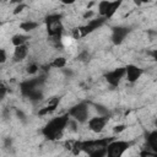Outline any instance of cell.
Here are the masks:
<instances>
[{
    "label": "cell",
    "mask_w": 157,
    "mask_h": 157,
    "mask_svg": "<svg viewBox=\"0 0 157 157\" xmlns=\"http://www.w3.org/2000/svg\"><path fill=\"white\" fill-rule=\"evenodd\" d=\"M59 101H60V98H59V97H54V98H52V99L47 103V105H45V107H43V108H40V109H39L38 115H47V114H49V113L54 112V110L56 109L58 104H59Z\"/></svg>",
    "instance_id": "cell-12"
},
{
    "label": "cell",
    "mask_w": 157,
    "mask_h": 157,
    "mask_svg": "<svg viewBox=\"0 0 157 157\" xmlns=\"http://www.w3.org/2000/svg\"><path fill=\"white\" fill-rule=\"evenodd\" d=\"M42 83H43V78H42V77L29 78V80L23 81V82L20 85V90H21V92H22L23 96H27L29 92H32V91L39 88Z\"/></svg>",
    "instance_id": "cell-7"
},
{
    "label": "cell",
    "mask_w": 157,
    "mask_h": 157,
    "mask_svg": "<svg viewBox=\"0 0 157 157\" xmlns=\"http://www.w3.org/2000/svg\"><path fill=\"white\" fill-rule=\"evenodd\" d=\"M120 4H121V1H110V2H109L108 11H107V15H105V18L112 17V16H113V15L117 12V10L119 9Z\"/></svg>",
    "instance_id": "cell-18"
},
{
    "label": "cell",
    "mask_w": 157,
    "mask_h": 157,
    "mask_svg": "<svg viewBox=\"0 0 157 157\" xmlns=\"http://www.w3.org/2000/svg\"><path fill=\"white\" fill-rule=\"evenodd\" d=\"M49 67H55V69H63L66 65V59L64 56H58L55 59H53V61H50Z\"/></svg>",
    "instance_id": "cell-16"
},
{
    "label": "cell",
    "mask_w": 157,
    "mask_h": 157,
    "mask_svg": "<svg viewBox=\"0 0 157 157\" xmlns=\"http://www.w3.org/2000/svg\"><path fill=\"white\" fill-rule=\"evenodd\" d=\"M67 124H69V114L67 113L55 117L42 129V134L48 140H58L61 137L63 131Z\"/></svg>",
    "instance_id": "cell-1"
},
{
    "label": "cell",
    "mask_w": 157,
    "mask_h": 157,
    "mask_svg": "<svg viewBox=\"0 0 157 157\" xmlns=\"http://www.w3.org/2000/svg\"><path fill=\"white\" fill-rule=\"evenodd\" d=\"M6 59H7V55H6L5 49H1L0 48V64H4L6 61Z\"/></svg>",
    "instance_id": "cell-26"
},
{
    "label": "cell",
    "mask_w": 157,
    "mask_h": 157,
    "mask_svg": "<svg viewBox=\"0 0 157 157\" xmlns=\"http://www.w3.org/2000/svg\"><path fill=\"white\" fill-rule=\"evenodd\" d=\"M131 146V142L123 140H113L107 146L105 157H121L124 152Z\"/></svg>",
    "instance_id": "cell-4"
},
{
    "label": "cell",
    "mask_w": 157,
    "mask_h": 157,
    "mask_svg": "<svg viewBox=\"0 0 157 157\" xmlns=\"http://www.w3.org/2000/svg\"><path fill=\"white\" fill-rule=\"evenodd\" d=\"M29 39V37L28 36H26V34H15L12 38H11V43L15 45V47H20V45H23V44H26V42Z\"/></svg>",
    "instance_id": "cell-15"
},
{
    "label": "cell",
    "mask_w": 157,
    "mask_h": 157,
    "mask_svg": "<svg viewBox=\"0 0 157 157\" xmlns=\"http://www.w3.org/2000/svg\"><path fill=\"white\" fill-rule=\"evenodd\" d=\"M1 26H2V22H1V21H0V27H1Z\"/></svg>",
    "instance_id": "cell-32"
},
{
    "label": "cell",
    "mask_w": 157,
    "mask_h": 157,
    "mask_svg": "<svg viewBox=\"0 0 157 157\" xmlns=\"http://www.w3.org/2000/svg\"><path fill=\"white\" fill-rule=\"evenodd\" d=\"M140 157H157V153L152 152L150 150H142L140 152Z\"/></svg>",
    "instance_id": "cell-23"
},
{
    "label": "cell",
    "mask_w": 157,
    "mask_h": 157,
    "mask_svg": "<svg viewBox=\"0 0 157 157\" xmlns=\"http://www.w3.org/2000/svg\"><path fill=\"white\" fill-rule=\"evenodd\" d=\"M108 121V117H94L88 120V129L93 132H101Z\"/></svg>",
    "instance_id": "cell-10"
},
{
    "label": "cell",
    "mask_w": 157,
    "mask_h": 157,
    "mask_svg": "<svg viewBox=\"0 0 157 157\" xmlns=\"http://www.w3.org/2000/svg\"><path fill=\"white\" fill-rule=\"evenodd\" d=\"M125 128H126L125 125L120 124V125H115L113 130H114V132H121V131H124V130H125Z\"/></svg>",
    "instance_id": "cell-28"
},
{
    "label": "cell",
    "mask_w": 157,
    "mask_h": 157,
    "mask_svg": "<svg viewBox=\"0 0 157 157\" xmlns=\"http://www.w3.org/2000/svg\"><path fill=\"white\" fill-rule=\"evenodd\" d=\"M45 26L48 36L50 37L52 42L55 43V45L61 44V33L64 29L63 22H61V15L53 13L45 17Z\"/></svg>",
    "instance_id": "cell-3"
},
{
    "label": "cell",
    "mask_w": 157,
    "mask_h": 157,
    "mask_svg": "<svg viewBox=\"0 0 157 157\" xmlns=\"http://www.w3.org/2000/svg\"><path fill=\"white\" fill-rule=\"evenodd\" d=\"M109 2L110 1H107V0H103V1L98 2V13L103 18H105V15H107V11H108V7H109Z\"/></svg>",
    "instance_id": "cell-19"
},
{
    "label": "cell",
    "mask_w": 157,
    "mask_h": 157,
    "mask_svg": "<svg viewBox=\"0 0 157 157\" xmlns=\"http://www.w3.org/2000/svg\"><path fill=\"white\" fill-rule=\"evenodd\" d=\"M38 27V23L34 21H25L22 23H20V28L25 32H31L33 29H36Z\"/></svg>",
    "instance_id": "cell-17"
},
{
    "label": "cell",
    "mask_w": 157,
    "mask_h": 157,
    "mask_svg": "<svg viewBox=\"0 0 157 157\" xmlns=\"http://www.w3.org/2000/svg\"><path fill=\"white\" fill-rule=\"evenodd\" d=\"M125 75L129 82H136L137 78H140V76L142 75V70L136 65L129 64L125 66Z\"/></svg>",
    "instance_id": "cell-11"
},
{
    "label": "cell",
    "mask_w": 157,
    "mask_h": 157,
    "mask_svg": "<svg viewBox=\"0 0 157 157\" xmlns=\"http://www.w3.org/2000/svg\"><path fill=\"white\" fill-rule=\"evenodd\" d=\"M113 141V137H103L97 140L82 141V152L87 153L90 157H105L107 146Z\"/></svg>",
    "instance_id": "cell-2"
},
{
    "label": "cell",
    "mask_w": 157,
    "mask_h": 157,
    "mask_svg": "<svg viewBox=\"0 0 157 157\" xmlns=\"http://www.w3.org/2000/svg\"><path fill=\"white\" fill-rule=\"evenodd\" d=\"M130 33V28L129 27H123V26H118L113 28L112 32V42L115 45H119L123 43V40L125 39V37Z\"/></svg>",
    "instance_id": "cell-9"
},
{
    "label": "cell",
    "mask_w": 157,
    "mask_h": 157,
    "mask_svg": "<svg viewBox=\"0 0 157 157\" xmlns=\"http://www.w3.org/2000/svg\"><path fill=\"white\" fill-rule=\"evenodd\" d=\"M23 9H26V5H25V4H22V2H21V4H18V5L15 7V10H13V15L20 13V12H21Z\"/></svg>",
    "instance_id": "cell-27"
},
{
    "label": "cell",
    "mask_w": 157,
    "mask_h": 157,
    "mask_svg": "<svg viewBox=\"0 0 157 157\" xmlns=\"http://www.w3.org/2000/svg\"><path fill=\"white\" fill-rule=\"evenodd\" d=\"M125 76V66H120V67H117L109 72L105 74V81L113 86V87H117L119 83H120V80Z\"/></svg>",
    "instance_id": "cell-6"
},
{
    "label": "cell",
    "mask_w": 157,
    "mask_h": 157,
    "mask_svg": "<svg viewBox=\"0 0 157 157\" xmlns=\"http://www.w3.org/2000/svg\"><path fill=\"white\" fill-rule=\"evenodd\" d=\"M93 16V11H91V10H88V11H86L85 13H83V18H90V17H92Z\"/></svg>",
    "instance_id": "cell-30"
},
{
    "label": "cell",
    "mask_w": 157,
    "mask_h": 157,
    "mask_svg": "<svg viewBox=\"0 0 157 157\" xmlns=\"http://www.w3.org/2000/svg\"><path fill=\"white\" fill-rule=\"evenodd\" d=\"M6 92H7L6 85H5L2 81H0V98H2V97L6 94Z\"/></svg>",
    "instance_id": "cell-25"
},
{
    "label": "cell",
    "mask_w": 157,
    "mask_h": 157,
    "mask_svg": "<svg viewBox=\"0 0 157 157\" xmlns=\"http://www.w3.org/2000/svg\"><path fill=\"white\" fill-rule=\"evenodd\" d=\"M82 141H74V145H72V148H71V152L74 155H78L80 152H82Z\"/></svg>",
    "instance_id": "cell-21"
},
{
    "label": "cell",
    "mask_w": 157,
    "mask_h": 157,
    "mask_svg": "<svg viewBox=\"0 0 157 157\" xmlns=\"http://www.w3.org/2000/svg\"><path fill=\"white\" fill-rule=\"evenodd\" d=\"M28 54V45L27 44H23V45H20V47H15V50H13V58L15 60L20 61V60H23Z\"/></svg>",
    "instance_id": "cell-13"
},
{
    "label": "cell",
    "mask_w": 157,
    "mask_h": 157,
    "mask_svg": "<svg viewBox=\"0 0 157 157\" xmlns=\"http://www.w3.org/2000/svg\"><path fill=\"white\" fill-rule=\"evenodd\" d=\"M147 145L150 146L152 152L157 153V131L153 130L147 135Z\"/></svg>",
    "instance_id": "cell-14"
},
{
    "label": "cell",
    "mask_w": 157,
    "mask_h": 157,
    "mask_svg": "<svg viewBox=\"0 0 157 157\" xmlns=\"http://www.w3.org/2000/svg\"><path fill=\"white\" fill-rule=\"evenodd\" d=\"M77 59L81 60V61H88V60H90V54H88V52H86V50L81 52V53L78 54Z\"/></svg>",
    "instance_id": "cell-24"
},
{
    "label": "cell",
    "mask_w": 157,
    "mask_h": 157,
    "mask_svg": "<svg viewBox=\"0 0 157 157\" xmlns=\"http://www.w3.org/2000/svg\"><path fill=\"white\" fill-rule=\"evenodd\" d=\"M104 21H105V18L99 17V18H96V20H91V21H90L87 25H85V26L77 27L81 38H82V37H86L88 33H91V32H93L94 29H97L98 27H101V26L104 23Z\"/></svg>",
    "instance_id": "cell-8"
},
{
    "label": "cell",
    "mask_w": 157,
    "mask_h": 157,
    "mask_svg": "<svg viewBox=\"0 0 157 157\" xmlns=\"http://www.w3.org/2000/svg\"><path fill=\"white\" fill-rule=\"evenodd\" d=\"M69 117H72L75 120L83 123L87 120L88 118V105L86 102H81L76 105H74L70 110H69Z\"/></svg>",
    "instance_id": "cell-5"
},
{
    "label": "cell",
    "mask_w": 157,
    "mask_h": 157,
    "mask_svg": "<svg viewBox=\"0 0 157 157\" xmlns=\"http://www.w3.org/2000/svg\"><path fill=\"white\" fill-rule=\"evenodd\" d=\"M39 70V66L36 64V63H32V64H29L28 66H27V69H26V71L29 74V75H34V74H37V71Z\"/></svg>",
    "instance_id": "cell-22"
},
{
    "label": "cell",
    "mask_w": 157,
    "mask_h": 157,
    "mask_svg": "<svg viewBox=\"0 0 157 157\" xmlns=\"http://www.w3.org/2000/svg\"><path fill=\"white\" fill-rule=\"evenodd\" d=\"M26 97H28L31 101H39V99L43 97V93H42V91H40L39 88H37V90H34V91L29 92Z\"/></svg>",
    "instance_id": "cell-20"
},
{
    "label": "cell",
    "mask_w": 157,
    "mask_h": 157,
    "mask_svg": "<svg viewBox=\"0 0 157 157\" xmlns=\"http://www.w3.org/2000/svg\"><path fill=\"white\" fill-rule=\"evenodd\" d=\"M16 114H17V117H20L21 119H25V114H23L22 112H20V110H16Z\"/></svg>",
    "instance_id": "cell-31"
},
{
    "label": "cell",
    "mask_w": 157,
    "mask_h": 157,
    "mask_svg": "<svg viewBox=\"0 0 157 157\" xmlns=\"http://www.w3.org/2000/svg\"><path fill=\"white\" fill-rule=\"evenodd\" d=\"M72 37H74L75 39H78V38H81V36H80V32H78V28H77V27L72 29Z\"/></svg>",
    "instance_id": "cell-29"
}]
</instances>
